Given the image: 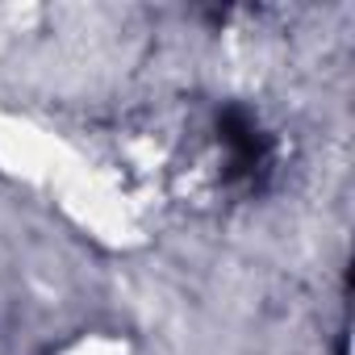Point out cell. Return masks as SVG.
<instances>
[{
	"label": "cell",
	"instance_id": "cell-1",
	"mask_svg": "<svg viewBox=\"0 0 355 355\" xmlns=\"http://www.w3.org/2000/svg\"><path fill=\"white\" fill-rule=\"evenodd\" d=\"M218 142L226 150V171L230 180L247 184V189H259L263 175L272 171V142L268 134L259 130V121L247 113V109H226L218 117Z\"/></svg>",
	"mask_w": 355,
	"mask_h": 355
}]
</instances>
